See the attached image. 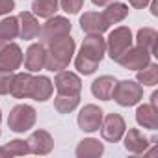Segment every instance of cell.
I'll list each match as a JSON object with an SVG mask.
<instances>
[{
  "label": "cell",
  "mask_w": 158,
  "mask_h": 158,
  "mask_svg": "<svg viewBox=\"0 0 158 158\" xmlns=\"http://www.w3.org/2000/svg\"><path fill=\"white\" fill-rule=\"evenodd\" d=\"M106 54V41L101 34H88L82 41L80 52L74 58V65L80 74H93Z\"/></svg>",
  "instance_id": "obj_1"
},
{
  "label": "cell",
  "mask_w": 158,
  "mask_h": 158,
  "mask_svg": "<svg viewBox=\"0 0 158 158\" xmlns=\"http://www.w3.org/2000/svg\"><path fill=\"white\" fill-rule=\"evenodd\" d=\"M47 58H45V69L47 71H63L69 61L73 60V54H74V48H76V43L74 39L67 34L63 37H58L54 41H50L47 45Z\"/></svg>",
  "instance_id": "obj_2"
},
{
  "label": "cell",
  "mask_w": 158,
  "mask_h": 158,
  "mask_svg": "<svg viewBox=\"0 0 158 158\" xmlns=\"http://www.w3.org/2000/svg\"><path fill=\"white\" fill-rule=\"evenodd\" d=\"M132 41H134L132 39V32H130L128 26H117V28H114L110 32L108 39H106V52H108V56L114 61H117L123 56V52H127L132 47Z\"/></svg>",
  "instance_id": "obj_3"
},
{
  "label": "cell",
  "mask_w": 158,
  "mask_h": 158,
  "mask_svg": "<svg viewBox=\"0 0 158 158\" xmlns=\"http://www.w3.org/2000/svg\"><path fill=\"white\" fill-rule=\"evenodd\" d=\"M112 99L119 104V106H134L143 99V86H139L134 80H121L115 82V88L112 91Z\"/></svg>",
  "instance_id": "obj_4"
},
{
  "label": "cell",
  "mask_w": 158,
  "mask_h": 158,
  "mask_svg": "<svg viewBox=\"0 0 158 158\" xmlns=\"http://www.w3.org/2000/svg\"><path fill=\"white\" fill-rule=\"evenodd\" d=\"M37 119V112L30 106V104H17L11 108L10 115H8V127L13 132H28L30 128H34Z\"/></svg>",
  "instance_id": "obj_5"
},
{
  "label": "cell",
  "mask_w": 158,
  "mask_h": 158,
  "mask_svg": "<svg viewBox=\"0 0 158 158\" xmlns=\"http://www.w3.org/2000/svg\"><path fill=\"white\" fill-rule=\"evenodd\" d=\"M67 34H71V23H69V19L60 17V15H52L41 26V32H39V39L41 41L39 43H43L47 47L50 41H54L58 37H63Z\"/></svg>",
  "instance_id": "obj_6"
},
{
  "label": "cell",
  "mask_w": 158,
  "mask_h": 158,
  "mask_svg": "<svg viewBox=\"0 0 158 158\" xmlns=\"http://www.w3.org/2000/svg\"><path fill=\"white\" fill-rule=\"evenodd\" d=\"M99 128H101L102 139H106L110 143H117V141L123 139L127 125H125V119L119 114H108L106 117H102V123H101Z\"/></svg>",
  "instance_id": "obj_7"
},
{
  "label": "cell",
  "mask_w": 158,
  "mask_h": 158,
  "mask_svg": "<svg viewBox=\"0 0 158 158\" xmlns=\"http://www.w3.org/2000/svg\"><path fill=\"white\" fill-rule=\"evenodd\" d=\"M52 84H54L58 95H80V89H82L80 76L71 71H58Z\"/></svg>",
  "instance_id": "obj_8"
},
{
  "label": "cell",
  "mask_w": 158,
  "mask_h": 158,
  "mask_svg": "<svg viewBox=\"0 0 158 158\" xmlns=\"http://www.w3.org/2000/svg\"><path fill=\"white\" fill-rule=\"evenodd\" d=\"M117 63L123 67V69H128V71H139L143 69L145 65L151 63V54L141 48V47H130L127 52H123V56L117 60Z\"/></svg>",
  "instance_id": "obj_9"
},
{
  "label": "cell",
  "mask_w": 158,
  "mask_h": 158,
  "mask_svg": "<svg viewBox=\"0 0 158 158\" xmlns=\"http://www.w3.org/2000/svg\"><path fill=\"white\" fill-rule=\"evenodd\" d=\"M102 117H104V112L97 104H86L80 110V114H78L76 123H78V128L84 132H95V130H99Z\"/></svg>",
  "instance_id": "obj_10"
},
{
  "label": "cell",
  "mask_w": 158,
  "mask_h": 158,
  "mask_svg": "<svg viewBox=\"0 0 158 158\" xmlns=\"http://www.w3.org/2000/svg\"><path fill=\"white\" fill-rule=\"evenodd\" d=\"M23 63V50L17 43H6L0 47V69L17 71Z\"/></svg>",
  "instance_id": "obj_11"
},
{
  "label": "cell",
  "mask_w": 158,
  "mask_h": 158,
  "mask_svg": "<svg viewBox=\"0 0 158 158\" xmlns=\"http://www.w3.org/2000/svg\"><path fill=\"white\" fill-rule=\"evenodd\" d=\"M45 58H47V48L43 43H34L28 47L26 54H24V67L28 73H39L41 69H45Z\"/></svg>",
  "instance_id": "obj_12"
},
{
  "label": "cell",
  "mask_w": 158,
  "mask_h": 158,
  "mask_svg": "<svg viewBox=\"0 0 158 158\" xmlns=\"http://www.w3.org/2000/svg\"><path fill=\"white\" fill-rule=\"evenodd\" d=\"M28 149L32 154H48L54 149V139L47 130H35L30 134V138L26 139Z\"/></svg>",
  "instance_id": "obj_13"
},
{
  "label": "cell",
  "mask_w": 158,
  "mask_h": 158,
  "mask_svg": "<svg viewBox=\"0 0 158 158\" xmlns=\"http://www.w3.org/2000/svg\"><path fill=\"white\" fill-rule=\"evenodd\" d=\"M17 19H19V37H21V39L30 41V39L39 37L41 26H39V21L35 19L34 13H30V11H21Z\"/></svg>",
  "instance_id": "obj_14"
},
{
  "label": "cell",
  "mask_w": 158,
  "mask_h": 158,
  "mask_svg": "<svg viewBox=\"0 0 158 158\" xmlns=\"http://www.w3.org/2000/svg\"><path fill=\"white\" fill-rule=\"evenodd\" d=\"M52 91H54V84L50 78L47 76H34L32 80V86H30V93H28V99H34L37 102H45L52 97Z\"/></svg>",
  "instance_id": "obj_15"
},
{
  "label": "cell",
  "mask_w": 158,
  "mask_h": 158,
  "mask_svg": "<svg viewBox=\"0 0 158 158\" xmlns=\"http://www.w3.org/2000/svg\"><path fill=\"white\" fill-rule=\"evenodd\" d=\"M127 132V130H125ZM125 136V149L128 151V152H132V154H143L145 151H147V147H149V143H151V139L139 130V128H130L127 134H123Z\"/></svg>",
  "instance_id": "obj_16"
},
{
  "label": "cell",
  "mask_w": 158,
  "mask_h": 158,
  "mask_svg": "<svg viewBox=\"0 0 158 158\" xmlns=\"http://www.w3.org/2000/svg\"><path fill=\"white\" fill-rule=\"evenodd\" d=\"M80 26L86 34H102L110 28L106 24L102 13H99V11H86L80 17Z\"/></svg>",
  "instance_id": "obj_17"
},
{
  "label": "cell",
  "mask_w": 158,
  "mask_h": 158,
  "mask_svg": "<svg viewBox=\"0 0 158 158\" xmlns=\"http://www.w3.org/2000/svg\"><path fill=\"white\" fill-rule=\"evenodd\" d=\"M136 123L143 128L149 130H156L158 128V108L149 104H141L136 110Z\"/></svg>",
  "instance_id": "obj_18"
},
{
  "label": "cell",
  "mask_w": 158,
  "mask_h": 158,
  "mask_svg": "<svg viewBox=\"0 0 158 158\" xmlns=\"http://www.w3.org/2000/svg\"><path fill=\"white\" fill-rule=\"evenodd\" d=\"M32 80H34L32 73H15L11 88H10V95H13L15 99H28Z\"/></svg>",
  "instance_id": "obj_19"
},
{
  "label": "cell",
  "mask_w": 158,
  "mask_h": 158,
  "mask_svg": "<svg viewBox=\"0 0 158 158\" xmlns=\"http://www.w3.org/2000/svg\"><path fill=\"white\" fill-rule=\"evenodd\" d=\"M115 82L117 80L114 76H110V74L99 76V78H95L93 84H91V93L97 99H101V101H110L112 99V91L115 88Z\"/></svg>",
  "instance_id": "obj_20"
},
{
  "label": "cell",
  "mask_w": 158,
  "mask_h": 158,
  "mask_svg": "<svg viewBox=\"0 0 158 158\" xmlns=\"http://www.w3.org/2000/svg\"><path fill=\"white\" fill-rule=\"evenodd\" d=\"M102 152H104V145L95 138H86L76 147V156L78 158H97Z\"/></svg>",
  "instance_id": "obj_21"
},
{
  "label": "cell",
  "mask_w": 158,
  "mask_h": 158,
  "mask_svg": "<svg viewBox=\"0 0 158 158\" xmlns=\"http://www.w3.org/2000/svg\"><path fill=\"white\" fill-rule=\"evenodd\" d=\"M156 39H158L156 30H154V28L145 26V28H139V30H138L136 45H138V47H141V48H145V50L152 56V54H156Z\"/></svg>",
  "instance_id": "obj_22"
},
{
  "label": "cell",
  "mask_w": 158,
  "mask_h": 158,
  "mask_svg": "<svg viewBox=\"0 0 158 158\" xmlns=\"http://www.w3.org/2000/svg\"><path fill=\"white\" fill-rule=\"evenodd\" d=\"M127 15H128V6H127V4H121V2H112V4H108L106 10L102 11V17H104V21H106L108 26L125 21Z\"/></svg>",
  "instance_id": "obj_23"
},
{
  "label": "cell",
  "mask_w": 158,
  "mask_h": 158,
  "mask_svg": "<svg viewBox=\"0 0 158 158\" xmlns=\"http://www.w3.org/2000/svg\"><path fill=\"white\" fill-rule=\"evenodd\" d=\"M60 8V2L58 0H34L32 2V11L35 17H41V19H48L52 17Z\"/></svg>",
  "instance_id": "obj_24"
},
{
  "label": "cell",
  "mask_w": 158,
  "mask_h": 158,
  "mask_svg": "<svg viewBox=\"0 0 158 158\" xmlns=\"http://www.w3.org/2000/svg\"><path fill=\"white\" fill-rule=\"evenodd\" d=\"M15 37H19V19L10 15L0 21V39L4 43H10Z\"/></svg>",
  "instance_id": "obj_25"
},
{
  "label": "cell",
  "mask_w": 158,
  "mask_h": 158,
  "mask_svg": "<svg viewBox=\"0 0 158 158\" xmlns=\"http://www.w3.org/2000/svg\"><path fill=\"white\" fill-rule=\"evenodd\" d=\"M80 104V95H56L54 108L58 114H71Z\"/></svg>",
  "instance_id": "obj_26"
},
{
  "label": "cell",
  "mask_w": 158,
  "mask_h": 158,
  "mask_svg": "<svg viewBox=\"0 0 158 158\" xmlns=\"http://www.w3.org/2000/svg\"><path fill=\"white\" fill-rule=\"evenodd\" d=\"M136 82L139 86H156L158 84V65L149 63L143 69H139L136 74Z\"/></svg>",
  "instance_id": "obj_27"
},
{
  "label": "cell",
  "mask_w": 158,
  "mask_h": 158,
  "mask_svg": "<svg viewBox=\"0 0 158 158\" xmlns=\"http://www.w3.org/2000/svg\"><path fill=\"white\" fill-rule=\"evenodd\" d=\"M4 149H6V154L8 156H24V154L30 152L28 143L24 139H11L10 143L4 145Z\"/></svg>",
  "instance_id": "obj_28"
},
{
  "label": "cell",
  "mask_w": 158,
  "mask_h": 158,
  "mask_svg": "<svg viewBox=\"0 0 158 158\" xmlns=\"http://www.w3.org/2000/svg\"><path fill=\"white\" fill-rule=\"evenodd\" d=\"M15 71H8V69H0V95H8L11 82H13Z\"/></svg>",
  "instance_id": "obj_29"
},
{
  "label": "cell",
  "mask_w": 158,
  "mask_h": 158,
  "mask_svg": "<svg viewBox=\"0 0 158 158\" xmlns=\"http://www.w3.org/2000/svg\"><path fill=\"white\" fill-rule=\"evenodd\" d=\"M60 6H61V10L65 13L74 15L84 8V0H60Z\"/></svg>",
  "instance_id": "obj_30"
},
{
  "label": "cell",
  "mask_w": 158,
  "mask_h": 158,
  "mask_svg": "<svg viewBox=\"0 0 158 158\" xmlns=\"http://www.w3.org/2000/svg\"><path fill=\"white\" fill-rule=\"evenodd\" d=\"M15 10V0H0V15H8Z\"/></svg>",
  "instance_id": "obj_31"
},
{
  "label": "cell",
  "mask_w": 158,
  "mask_h": 158,
  "mask_svg": "<svg viewBox=\"0 0 158 158\" xmlns=\"http://www.w3.org/2000/svg\"><path fill=\"white\" fill-rule=\"evenodd\" d=\"M149 2H151V0H128V4L132 8H136V10H143Z\"/></svg>",
  "instance_id": "obj_32"
},
{
  "label": "cell",
  "mask_w": 158,
  "mask_h": 158,
  "mask_svg": "<svg viewBox=\"0 0 158 158\" xmlns=\"http://www.w3.org/2000/svg\"><path fill=\"white\" fill-rule=\"evenodd\" d=\"M91 2H93L95 6H99V8H102V6H108V4H112V2H115V0H91Z\"/></svg>",
  "instance_id": "obj_33"
},
{
  "label": "cell",
  "mask_w": 158,
  "mask_h": 158,
  "mask_svg": "<svg viewBox=\"0 0 158 158\" xmlns=\"http://www.w3.org/2000/svg\"><path fill=\"white\" fill-rule=\"evenodd\" d=\"M151 104H152V106H156V108H158V91H154V93H152V95H151Z\"/></svg>",
  "instance_id": "obj_34"
},
{
  "label": "cell",
  "mask_w": 158,
  "mask_h": 158,
  "mask_svg": "<svg viewBox=\"0 0 158 158\" xmlns=\"http://www.w3.org/2000/svg\"><path fill=\"white\" fill-rule=\"evenodd\" d=\"M0 121H2V112H0ZM0 134H2V132H0Z\"/></svg>",
  "instance_id": "obj_35"
}]
</instances>
